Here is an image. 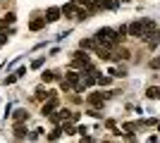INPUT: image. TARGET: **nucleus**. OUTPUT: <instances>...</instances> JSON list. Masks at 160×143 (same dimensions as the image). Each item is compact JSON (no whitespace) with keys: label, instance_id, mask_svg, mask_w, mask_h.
Listing matches in <instances>:
<instances>
[{"label":"nucleus","instance_id":"f257e3e1","mask_svg":"<svg viewBox=\"0 0 160 143\" xmlns=\"http://www.w3.org/2000/svg\"><path fill=\"white\" fill-rule=\"evenodd\" d=\"M93 41L98 43L100 48H105V50H112V48L117 45V43H120L122 38H120V34H117L115 29H110V26H103L100 31H96Z\"/></svg>","mask_w":160,"mask_h":143},{"label":"nucleus","instance_id":"f03ea898","mask_svg":"<svg viewBox=\"0 0 160 143\" xmlns=\"http://www.w3.org/2000/svg\"><path fill=\"white\" fill-rule=\"evenodd\" d=\"M127 34H129V36H134V38H141V36H143V19L132 21V24L127 26Z\"/></svg>","mask_w":160,"mask_h":143},{"label":"nucleus","instance_id":"7ed1b4c3","mask_svg":"<svg viewBox=\"0 0 160 143\" xmlns=\"http://www.w3.org/2000/svg\"><path fill=\"white\" fill-rule=\"evenodd\" d=\"M46 100L48 102H43V107H41V115H43V117L50 115V112L58 107V98H55V95H50V98H46Z\"/></svg>","mask_w":160,"mask_h":143},{"label":"nucleus","instance_id":"20e7f679","mask_svg":"<svg viewBox=\"0 0 160 143\" xmlns=\"http://www.w3.org/2000/svg\"><path fill=\"white\" fill-rule=\"evenodd\" d=\"M65 81L69 83L72 88H77V86H79V81H81V74H79V72H67V79H65Z\"/></svg>","mask_w":160,"mask_h":143},{"label":"nucleus","instance_id":"39448f33","mask_svg":"<svg viewBox=\"0 0 160 143\" xmlns=\"http://www.w3.org/2000/svg\"><path fill=\"white\" fill-rule=\"evenodd\" d=\"M60 7H48V12H46V17H43V19L46 21H58L60 19Z\"/></svg>","mask_w":160,"mask_h":143},{"label":"nucleus","instance_id":"423d86ee","mask_svg":"<svg viewBox=\"0 0 160 143\" xmlns=\"http://www.w3.org/2000/svg\"><path fill=\"white\" fill-rule=\"evenodd\" d=\"M88 62V55L86 53H74V57H72V64L74 67H84Z\"/></svg>","mask_w":160,"mask_h":143},{"label":"nucleus","instance_id":"0eeeda50","mask_svg":"<svg viewBox=\"0 0 160 143\" xmlns=\"http://www.w3.org/2000/svg\"><path fill=\"white\" fill-rule=\"evenodd\" d=\"M62 14H67V17H74V12H77V2H67L65 7L60 10Z\"/></svg>","mask_w":160,"mask_h":143},{"label":"nucleus","instance_id":"6e6552de","mask_svg":"<svg viewBox=\"0 0 160 143\" xmlns=\"http://www.w3.org/2000/svg\"><path fill=\"white\" fill-rule=\"evenodd\" d=\"M96 48H98V43L93 38H84L81 41V50H96Z\"/></svg>","mask_w":160,"mask_h":143},{"label":"nucleus","instance_id":"1a4fd4ad","mask_svg":"<svg viewBox=\"0 0 160 143\" xmlns=\"http://www.w3.org/2000/svg\"><path fill=\"white\" fill-rule=\"evenodd\" d=\"M14 19H17V17H14V12H7L5 19H0V31H2V29H7V24H14Z\"/></svg>","mask_w":160,"mask_h":143},{"label":"nucleus","instance_id":"9d476101","mask_svg":"<svg viewBox=\"0 0 160 143\" xmlns=\"http://www.w3.org/2000/svg\"><path fill=\"white\" fill-rule=\"evenodd\" d=\"M12 117H14V122H24V119H29V112L19 107V110H14V115H12Z\"/></svg>","mask_w":160,"mask_h":143},{"label":"nucleus","instance_id":"9b49d317","mask_svg":"<svg viewBox=\"0 0 160 143\" xmlns=\"http://www.w3.org/2000/svg\"><path fill=\"white\" fill-rule=\"evenodd\" d=\"M14 138H27V129L22 126V122H17V126H14Z\"/></svg>","mask_w":160,"mask_h":143},{"label":"nucleus","instance_id":"f8f14e48","mask_svg":"<svg viewBox=\"0 0 160 143\" xmlns=\"http://www.w3.org/2000/svg\"><path fill=\"white\" fill-rule=\"evenodd\" d=\"M46 26V19H31V24H29V29L31 31H38V29Z\"/></svg>","mask_w":160,"mask_h":143},{"label":"nucleus","instance_id":"ddd939ff","mask_svg":"<svg viewBox=\"0 0 160 143\" xmlns=\"http://www.w3.org/2000/svg\"><path fill=\"white\" fill-rule=\"evenodd\" d=\"M50 95H55L53 91H46V88H38V91H36V98H38V100H46V98H50Z\"/></svg>","mask_w":160,"mask_h":143},{"label":"nucleus","instance_id":"4468645a","mask_svg":"<svg viewBox=\"0 0 160 143\" xmlns=\"http://www.w3.org/2000/svg\"><path fill=\"white\" fill-rule=\"evenodd\" d=\"M88 102H91V105H103V95L100 93H91L88 95Z\"/></svg>","mask_w":160,"mask_h":143},{"label":"nucleus","instance_id":"2eb2a0df","mask_svg":"<svg viewBox=\"0 0 160 143\" xmlns=\"http://www.w3.org/2000/svg\"><path fill=\"white\" fill-rule=\"evenodd\" d=\"M146 95H148V98H151V100H155V98H158V95H160V88H158V86H151V88L146 91Z\"/></svg>","mask_w":160,"mask_h":143},{"label":"nucleus","instance_id":"dca6fc26","mask_svg":"<svg viewBox=\"0 0 160 143\" xmlns=\"http://www.w3.org/2000/svg\"><path fill=\"white\" fill-rule=\"evenodd\" d=\"M48 117H50V122H53V124H60L62 122V110H60V112H50Z\"/></svg>","mask_w":160,"mask_h":143},{"label":"nucleus","instance_id":"f3484780","mask_svg":"<svg viewBox=\"0 0 160 143\" xmlns=\"http://www.w3.org/2000/svg\"><path fill=\"white\" fill-rule=\"evenodd\" d=\"M41 76H43V81H55V79H58V74H55V72H43V74H41Z\"/></svg>","mask_w":160,"mask_h":143},{"label":"nucleus","instance_id":"a211bd4d","mask_svg":"<svg viewBox=\"0 0 160 143\" xmlns=\"http://www.w3.org/2000/svg\"><path fill=\"white\" fill-rule=\"evenodd\" d=\"M60 129L65 131V134H77V129H74V122H72V124H67V122H65V126H60Z\"/></svg>","mask_w":160,"mask_h":143},{"label":"nucleus","instance_id":"6ab92c4d","mask_svg":"<svg viewBox=\"0 0 160 143\" xmlns=\"http://www.w3.org/2000/svg\"><path fill=\"white\" fill-rule=\"evenodd\" d=\"M7 38H10V34H7V31H0V48L7 43Z\"/></svg>","mask_w":160,"mask_h":143},{"label":"nucleus","instance_id":"aec40b11","mask_svg":"<svg viewBox=\"0 0 160 143\" xmlns=\"http://www.w3.org/2000/svg\"><path fill=\"white\" fill-rule=\"evenodd\" d=\"M60 136H62V129H55V131H53V134H50L48 138H50V141H58Z\"/></svg>","mask_w":160,"mask_h":143},{"label":"nucleus","instance_id":"412c9836","mask_svg":"<svg viewBox=\"0 0 160 143\" xmlns=\"http://www.w3.org/2000/svg\"><path fill=\"white\" fill-rule=\"evenodd\" d=\"M17 81V74H10V76H5V86H10V83H14Z\"/></svg>","mask_w":160,"mask_h":143},{"label":"nucleus","instance_id":"4be33fe9","mask_svg":"<svg viewBox=\"0 0 160 143\" xmlns=\"http://www.w3.org/2000/svg\"><path fill=\"white\" fill-rule=\"evenodd\" d=\"M41 64H43V57H38V60H33V62H31V69H38Z\"/></svg>","mask_w":160,"mask_h":143},{"label":"nucleus","instance_id":"5701e85b","mask_svg":"<svg viewBox=\"0 0 160 143\" xmlns=\"http://www.w3.org/2000/svg\"><path fill=\"white\" fill-rule=\"evenodd\" d=\"M115 31H117V34H120V38H122V36H127V26H124V24H122L120 29H115Z\"/></svg>","mask_w":160,"mask_h":143},{"label":"nucleus","instance_id":"b1692460","mask_svg":"<svg viewBox=\"0 0 160 143\" xmlns=\"http://www.w3.org/2000/svg\"><path fill=\"white\" fill-rule=\"evenodd\" d=\"M60 88H62V91H65V93H67V91L72 88V86H69V83H67V81H65V79H62V81H60Z\"/></svg>","mask_w":160,"mask_h":143}]
</instances>
